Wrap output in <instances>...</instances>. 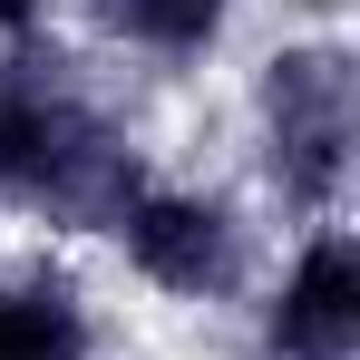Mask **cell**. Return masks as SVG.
<instances>
[{
    "label": "cell",
    "instance_id": "obj_1",
    "mask_svg": "<svg viewBox=\"0 0 360 360\" xmlns=\"http://www.w3.org/2000/svg\"><path fill=\"white\" fill-rule=\"evenodd\" d=\"M224 176L253 195V214L273 234L302 224H351L360 185V59L351 30L302 10L273 20L234 49V98H224Z\"/></svg>",
    "mask_w": 360,
    "mask_h": 360
},
{
    "label": "cell",
    "instance_id": "obj_2",
    "mask_svg": "<svg viewBox=\"0 0 360 360\" xmlns=\"http://www.w3.org/2000/svg\"><path fill=\"white\" fill-rule=\"evenodd\" d=\"M263 253H273V224L253 214V195H243L224 166H195V156H156L136 195L117 205V224L98 234V273L136 292L146 311H176V321H224L234 331L243 292H253V273H263Z\"/></svg>",
    "mask_w": 360,
    "mask_h": 360
},
{
    "label": "cell",
    "instance_id": "obj_4",
    "mask_svg": "<svg viewBox=\"0 0 360 360\" xmlns=\"http://www.w3.org/2000/svg\"><path fill=\"white\" fill-rule=\"evenodd\" d=\"M263 0H68L59 30H78L127 88H195L234 68Z\"/></svg>",
    "mask_w": 360,
    "mask_h": 360
},
{
    "label": "cell",
    "instance_id": "obj_3",
    "mask_svg": "<svg viewBox=\"0 0 360 360\" xmlns=\"http://www.w3.org/2000/svg\"><path fill=\"white\" fill-rule=\"evenodd\" d=\"M234 351L243 360H360V234L351 224L273 234V253L234 311Z\"/></svg>",
    "mask_w": 360,
    "mask_h": 360
}]
</instances>
